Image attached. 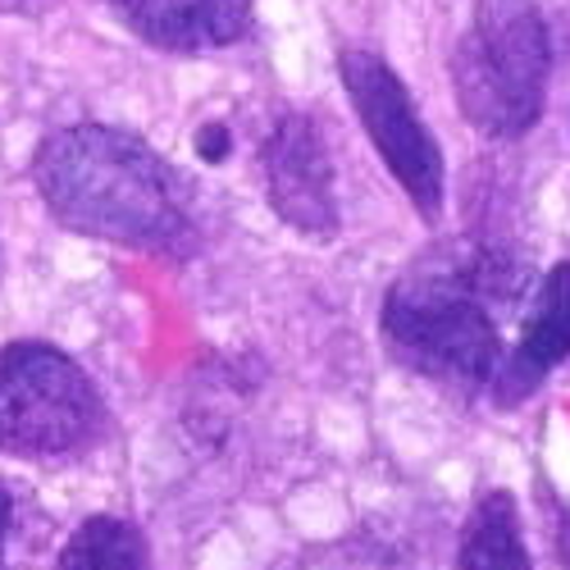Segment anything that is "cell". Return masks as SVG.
Wrapping results in <instances>:
<instances>
[{"label":"cell","mask_w":570,"mask_h":570,"mask_svg":"<svg viewBox=\"0 0 570 570\" xmlns=\"http://www.w3.org/2000/svg\"><path fill=\"white\" fill-rule=\"evenodd\" d=\"M32 183L65 228L137 252L187 243L178 174L141 137L110 124H73L37 147Z\"/></svg>","instance_id":"cell-1"},{"label":"cell","mask_w":570,"mask_h":570,"mask_svg":"<svg viewBox=\"0 0 570 570\" xmlns=\"http://www.w3.org/2000/svg\"><path fill=\"white\" fill-rule=\"evenodd\" d=\"M10 515H14V498L0 484V570H6V539H10Z\"/></svg>","instance_id":"cell-12"},{"label":"cell","mask_w":570,"mask_h":570,"mask_svg":"<svg viewBox=\"0 0 570 570\" xmlns=\"http://www.w3.org/2000/svg\"><path fill=\"white\" fill-rule=\"evenodd\" d=\"M338 78L347 87V97L356 106V119L365 124L374 151L384 156L393 178L402 183V193L424 219L443 215V193H448V174H443V151L434 132L424 128L411 91L402 78L370 51H343L338 56Z\"/></svg>","instance_id":"cell-5"},{"label":"cell","mask_w":570,"mask_h":570,"mask_svg":"<svg viewBox=\"0 0 570 570\" xmlns=\"http://www.w3.org/2000/svg\"><path fill=\"white\" fill-rule=\"evenodd\" d=\"M60 570H147V543L132 520L91 515L69 534Z\"/></svg>","instance_id":"cell-10"},{"label":"cell","mask_w":570,"mask_h":570,"mask_svg":"<svg viewBox=\"0 0 570 570\" xmlns=\"http://www.w3.org/2000/svg\"><path fill=\"white\" fill-rule=\"evenodd\" d=\"M557 548H561V557L570 566V520H566V525H557Z\"/></svg>","instance_id":"cell-13"},{"label":"cell","mask_w":570,"mask_h":570,"mask_svg":"<svg viewBox=\"0 0 570 570\" xmlns=\"http://www.w3.org/2000/svg\"><path fill=\"white\" fill-rule=\"evenodd\" d=\"M106 420L87 370L51 343H10L0 352V452L56 461L97 439Z\"/></svg>","instance_id":"cell-4"},{"label":"cell","mask_w":570,"mask_h":570,"mask_svg":"<svg viewBox=\"0 0 570 570\" xmlns=\"http://www.w3.org/2000/svg\"><path fill=\"white\" fill-rule=\"evenodd\" d=\"M456 570H534L520 539V507L507 489L480 493L456 543Z\"/></svg>","instance_id":"cell-9"},{"label":"cell","mask_w":570,"mask_h":570,"mask_svg":"<svg viewBox=\"0 0 570 570\" xmlns=\"http://www.w3.org/2000/svg\"><path fill=\"white\" fill-rule=\"evenodd\" d=\"M115 19L156 51L206 56L252 32V0H110Z\"/></svg>","instance_id":"cell-7"},{"label":"cell","mask_w":570,"mask_h":570,"mask_svg":"<svg viewBox=\"0 0 570 570\" xmlns=\"http://www.w3.org/2000/svg\"><path fill=\"white\" fill-rule=\"evenodd\" d=\"M265 202L302 237L338 233V178L324 132L311 115H283L261 147Z\"/></svg>","instance_id":"cell-6"},{"label":"cell","mask_w":570,"mask_h":570,"mask_svg":"<svg viewBox=\"0 0 570 570\" xmlns=\"http://www.w3.org/2000/svg\"><path fill=\"white\" fill-rule=\"evenodd\" d=\"M197 147H202L206 160H224V151H228V128H224V124H206V128L197 132Z\"/></svg>","instance_id":"cell-11"},{"label":"cell","mask_w":570,"mask_h":570,"mask_svg":"<svg viewBox=\"0 0 570 570\" xmlns=\"http://www.w3.org/2000/svg\"><path fill=\"white\" fill-rule=\"evenodd\" d=\"M552 41L530 0H480L452 51V87L465 124L484 137H525L548 97Z\"/></svg>","instance_id":"cell-3"},{"label":"cell","mask_w":570,"mask_h":570,"mask_svg":"<svg viewBox=\"0 0 570 570\" xmlns=\"http://www.w3.org/2000/svg\"><path fill=\"white\" fill-rule=\"evenodd\" d=\"M566 356H570V261H561L543 274L530 320L520 328L511 356L493 374L489 389H493L498 406H515V402L534 397Z\"/></svg>","instance_id":"cell-8"},{"label":"cell","mask_w":570,"mask_h":570,"mask_svg":"<svg viewBox=\"0 0 570 570\" xmlns=\"http://www.w3.org/2000/svg\"><path fill=\"white\" fill-rule=\"evenodd\" d=\"M520 269L507 252H448L411 265L384 297V338L415 374L456 389H489L502 365L493 297H515Z\"/></svg>","instance_id":"cell-2"}]
</instances>
